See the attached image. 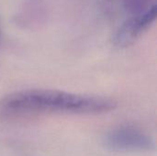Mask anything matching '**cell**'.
<instances>
[{"instance_id":"obj_3","label":"cell","mask_w":157,"mask_h":156,"mask_svg":"<svg viewBox=\"0 0 157 156\" xmlns=\"http://www.w3.org/2000/svg\"><path fill=\"white\" fill-rule=\"evenodd\" d=\"M156 5L140 14L132 15L118 29L113 42L119 48H125L132 44L145 30H147L156 18Z\"/></svg>"},{"instance_id":"obj_1","label":"cell","mask_w":157,"mask_h":156,"mask_svg":"<svg viewBox=\"0 0 157 156\" xmlns=\"http://www.w3.org/2000/svg\"><path fill=\"white\" fill-rule=\"evenodd\" d=\"M115 107L114 100L103 97L52 89H27L0 99V119L17 120L46 114H101Z\"/></svg>"},{"instance_id":"obj_4","label":"cell","mask_w":157,"mask_h":156,"mask_svg":"<svg viewBox=\"0 0 157 156\" xmlns=\"http://www.w3.org/2000/svg\"><path fill=\"white\" fill-rule=\"evenodd\" d=\"M125 9L132 15L140 14L155 6V0H123Z\"/></svg>"},{"instance_id":"obj_2","label":"cell","mask_w":157,"mask_h":156,"mask_svg":"<svg viewBox=\"0 0 157 156\" xmlns=\"http://www.w3.org/2000/svg\"><path fill=\"white\" fill-rule=\"evenodd\" d=\"M105 147L119 153H142L154 148L152 138L142 130L122 126L108 132L103 140Z\"/></svg>"},{"instance_id":"obj_5","label":"cell","mask_w":157,"mask_h":156,"mask_svg":"<svg viewBox=\"0 0 157 156\" xmlns=\"http://www.w3.org/2000/svg\"><path fill=\"white\" fill-rule=\"evenodd\" d=\"M0 39H1V29H0Z\"/></svg>"}]
</instances>
